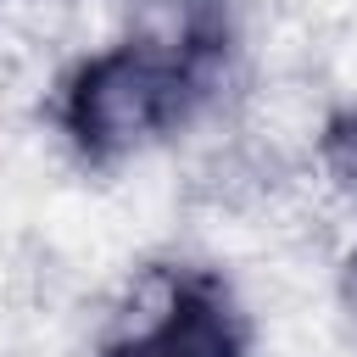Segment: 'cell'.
<instances>
[{
    "label": "cell",
    "instance_id": "cell-1",
    "mask_svg": "<svg viewBox=\"0 0 357 357\" xmlns=\"http://www.w3.org/2000/svg\"><path fill=\"white\" fill-rule=\"evenodd\" d=\"M195 84H201V61L151 39H128L89 56L73 73L61 95V123L84 156L112 162L167 134L190 112Z\"/></svg>",
    "mask_w": 357,
    "mask_h": 357
},
{
    "label": "cell",
    "instance_id": "cell-2",
    "mask_svg": "<svg viewBox=\"0 0 357 357\" xmlns=\"http://www.w3.org/2000/svg\"><path fill=\"white\" fill-rule=\"evenodd\" d=\"M106 357H245V324L234 296L212 273H173L151 324L112 340Z\"/></svg>",
    "mask_w": 357,
    "mask_h": 357
},
{
    "label": "cell",
    "instance_id": "cell-5",
    "mask_svg": "<svg viewBox=\"0 0 357 357\" xmlns=\"http://www.w3.org/2000/svg\"><path fill=\"white\" fill-rule=\"evenodd\" d=\"M346 312H351V324H357V257H351V268H346Z\"/></svg>",
    "mask_w": 357,
    "mask_h": 357
},
{
    "label": "cell",
    "instance_id": "cell-3",
    "mask_svg": "<svg viewBox=\"0 0 357 357\" xmlns=\"http://www.w3.org/2000/svg\"><path fill=\"white\" fill-rule=\"evenodd\" d=\"M139 17H145V33H134V39L167 45V50L206 67L223 50L229 0H139Z\"/></svg>",
    "mask_w": 357,
    "mask_h": 357
},
{
    "label": "cell",
    "instance_id": "cell-4",
    "mask_svg": "<svg viewBox=\"0 0 357 357\" xmlns=\"http://www.w3.org/2000/svg\"><path fill=\"white\" fill-rule=\"evenodd\" d=\"M318 151H324V167H329L346 190H357V106H346L340 117H329Z\"/></svg>",
    "mask_w": 357,
    "mask_h": 357
}]
</instances>
